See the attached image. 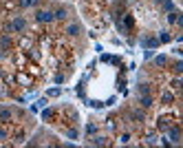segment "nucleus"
<instances>
[{
    "label": "nucleus",
    "instance_id": "5",
    "mask_svg": "<svg viewBox=\"0 0 183 148\" xmlns=\"http://www.w3.org/2000/svg\"><path fill=\"white\" fill-rule=\"evenodd\" d=\"M9 44H11V42H9V38H2V40H0V49H2V51H5V49H9Z\"/></svg>",
    "mask_w": 183,
    "mask_h": 148
},
{
    "label": "nucleus",
    "instance_id": "6",
    "mask_svg": "<svg viewBox=\"0 0 183 148\" xmlns=\"http://www.w3.org/2000/svg\"><path fill=\"white\" fill-rule=\"evenodd\" d=\"M159 40H161V42H170V33H168V31H163V33L159 35Z\"/></svg>",
    "mask_w": 183,
    "mask_h": 148
},
{
    "label": "nucleus",
    "instance_id": "1",
    "mask_svg": "<svg viewBox=\"0 0 183 148\" xmlns=\"http://www.w3.org/2000/svg\"><path fill=\"white\" fill-rule=\"evenodd\" d=\"M35 20H38V22H51V20H53V13L46 11V9H40L38 13H35Z\"/></svg>",
    "mask_w": 183,
    "mask_h": 148
},
{
    "label": "nucleus",
    "instance_id": "13",
    "mask_svg": "<svg viewBox=\"0 0 183 148\" xmlns=\"http://www.w3.org/2000/svg\"><path fill=\"white\" fill-rule=\"evenodd\" d=\"M7 137V130H0V139H5Z\"/></svg>",
    "mask_w": 183,
    "mask_h": 148
},
{
    "label": "nucleus",
    "instance_id": "7",
    "mask_svg": "<svg viewBox=\"0 0 183 148\" xmlns=\"http://www.w3.org/2000/svg\"><path fill=\"white\" fill-rule=\"evenodd\" d=\"M170 135H172L174 142H179V135H181V133H179V128H172V130H170Z\"/></svg>",
    "mask_w": 183,
    "mask_h": 148
},
{
    "label": "nucleus",
    "instance_id": "10",
    "mask_svg": "<svg viewBox=\"0 0 183 148\" xmlns=\"http://www.w3.org/2000/svg\"><path fill=\"white\" fill-rule=\"evenodd\" d=\"M9 117H11L9 111H0V119H9Z\"/></svg>",
    "mask_w": 183,
    "mask_h": 148
},
{
    "label": "nucleus",
    "instance_id": "12",
    "mask_svg": "<svg viewBox=\"0 0 183 148\" xmlns=\"http://www.w3.org/2000/svg\"><path fill=\"white\" fill-rule=\"evenodd\" d=\"M38 0H22V7H31V5H35Z\"/></svg>",
    "mask_w": 183,
    "mask_h": 148
},
{
    "label": "nucleus",
    "instance_id": "8",
    "mask_svg": "<svg viewBox=\"0 0 183 148\" xmlns=\"http://www.w3.org/2000/svg\"><path fill=\"white\" fill-rule=\"evenodd\" d=\"M150 104H152V99H150V97H141V106H146V109H148Z\"/></svg>",
    "mask_w": 183,
    "mask_h": 148
},
{
    "label": "nucleus",
    "instance_id": "9",
    "mask_svg": "<svg viewBox=\"0 0 183 148\" xmlns=\"http://www.w3.org/2000/svg\"><path fill=\"white\" fill-rule=\"evenodd\" d=\"M168 20H170V22H179V13H174V11H172V13L168 16Z\"/></svg>",
    "mask_w": 183,
    "mask_h": 148
},
{
    "label": "nucleus",
    "instance_id": "3",
    "mask_svg": "<svg viewBox=\"0 0 183 148\" xmlns=\"http://www.w3.org/2000/svg\"><path fill=\"white\" fill-rule=\"evenodd\" d=\"M66 13H69V11H66V7H60V9H57V11H55V13H53V18L62 20V18H66Z\"/></svg>",
    "mask_w": 183,
    "mask_h": 148
},
{
    "label": "nucleus",
    "instance_id": "4",
    "mask_svg": "<svg viewBox=\"0 0 183 148\" xmlns=\"http://www.w3.org/2000/svg\"><path fill=\"white\" fill-rule=\"evenodd\" d=\"M69 33L71 35H77L79 33V25H69Z\"/></svg>",
    "mask_w": 183,
    "mask_h": 148
},
{
    "label": "nucleus",
    "instance_id": "2",
    "mask_svg": "<svg viewBox=\"0 0 183 148\" xmlns=\"http://www.w3.org/2000/svg\"><path fill=\"white\" fill-rule=\"evenodd\" d=\"M27 27V22H25V18H15L13 22H11V29L13 31H22Z\"/></svg>",
    "mask_w": 183,
    "mask_h": 148
},
{
    "label": "nucleus",
    "instance_id": "11",
    "mask_svg": "<svg viewBox=\"0 0 183 148\" xmlns=\"http://www.w3.org/2000/svg\"><path fill=\"white\" fill-rule=\"evenodd\" d=\"M168 102H172V93H163V104H168Z\"/></svg>",
    "mask_w": 183,
    "mask_h": 148
}]
</instances>
